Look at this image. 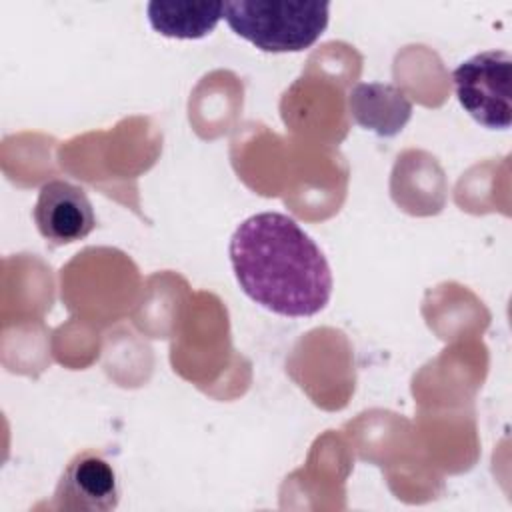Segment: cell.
I'll return each mask as SVG.
<instances>
[{"label":"cell","instance_id":"cell-1","mask_svg":"<svg viewBox=\"0 0 512 512\" xmlns=\"http://www.w3.org/2000/svg\"><path fill=\"white\" fill-rule=\"evenodd\" d=\"M236 282L262 308L288 316H314L330 300L326 256L298 222L260 212L238 224L228 246Z\"/></svg>","mask_w":512,"mask_h":512},{"label":"cell","instance_id":"cell-2","mask_svg":"<svg viewBox=\"0 0 512 512\" xmlns=\"http://www.w3.org/2000/svg\"><path fill=\"white\" fill-rule=\"evenodd\" d=\"M328 2L234 0L224 2L230 30L262 52H302L328 26Z\"/></svg>","mask_w":512,"mask_h":512},{"label":"cell","instance_id":"cell-3","mask_svg":"<svg viewBox=\"0 0 512 512\" xmlns=\"http://www.w3.org/2000/svg\"><path fill=\"white\" fill-rule=\"evenodd\" d=\"M460 106L484 128L506 130L512 122V58L506 50H486L452 72Z\"/></svg>","mask_w":512,"mask_h":512},{"label":"cell","instance_id":"cell-4","mask_svg":"<svg viewBox=\"0 0 512 512\" xmlns=\"http://www.w3.org/2000/svg\"><path fill=\"white\" fill-rule=\"evenodd\" d=\"M32 216L42 238L54 246L84 240L96 226L90 198L66 180H50L40 188Z\"/></svg>","mask_w":512,"mask_h":512},{"label":"cell","instance_id":"cell-5","mask_svg":"<svg viewBox=\"0 0 512 512\" xmlns=\"http://www.w3.org/2000/svg\"><path fill=\"white\" fill-rule=\"evenodd\" d=\"M56 504L66 510L106 512L118 506L120 486L112 464L86 450L76 454L56 486Z\"/></svg>","mask_w":512,"mask_h":512},{"label":"cell","instance_id":"cell-6","mask_svg":"<svg viewBox=\"0 0 512 512\" xmlns=\"http://www.w3.org/2000/svg\"><path fill=\"white\" fill-rule=\"evenodd\" d=\"M348 108L358 126L384 138L402 132L412 116V102L404 90L386 82L356 84L348 94Z\"/></svg>","mask_w":512,"mask_h":512},{"label":"cell","instance_id":"cell-7","mask_svg":"<svg viewBox=\"0 0 512 512\" xmlns=\"http://www.w3.org/2000/svg\"><path fill=\"white\" fill-rule=\"evenodd\" d=\"M150 26L168 38L196 40L208 36L224 18V2H160L146 6Z\"/></svg>","mask_w":512,"mask_h":512}]
</instances>
